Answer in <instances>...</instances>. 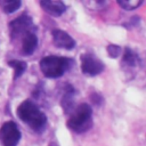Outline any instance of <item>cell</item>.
Segmentation results:
<instances>
[{
	"instance_id": "cell-1",
	"label": "cell",
	"mask_w": 146,
	"mask_h": 146,
	"mask_svg": "<svg viewBox=\"0 0 146 146\" xmlns=\"http://www.w3.org/2000/svg\"><path fill=\"white\" fill-rule=\"evenodd\" d=\"M17 116L35 132H42L47 125L46 114L30 99L22 102L17 107Z\"/></svg>"
},
{
	"instance_id": "cell-2",
	"label": "cell",
	"mask_w": 146,
	"mask_h": 146,
	"mask_svg": "<svg viewBox=\"0 0 146 146\" xmlns=\"http://www.w3.org/2000/svg\"><path fill=\"white\" fill-rule=\"evenodd\" d=\"M74 63L73 59L59 56H46L40 60V70L46 78L57 79L64 75Z\"/></svg>"
},
{
	"instance_id": "cell-3",
	"label": "cell",
	"mask_w": 146,
	"mask_h": 146,
	"mask_svg": "<svg viewBox=\"0 0 146 146\" xmlns=\"http://www.w3.org/2000/svg\"><path fill=\"white\" fill-rule=\"evenodd\" d=\"M68 129L76 133H83L88 131L92 125V110L91 107L82 103L72 111L70 119L66 122Z\"/></svg>"
},
{
	"instance_id": "cell-4",
	"label": "cell",
	"mask_w": 146,
	"mask_h": 146,
	"mask_svg": "<svg viewBox=\"0 0 146 146\" xmlns=\"http://www.w3.org/2000/svg\"><path fill=\"white\" fill-rule=\"evenodd\" d=\"M35 30L36 27L34 26L32 18L26 14L21 15L9 23V32L13 41L18 39L22 40L29 33H35Z\"/></svg>"
},
{
	"instance_id": "cell-5",
	"label": "cell",
	"mask_w": 146,
	"mask_h": 146,
	"mask_svg": "<svg viewBox=\"0 0 146 146\" xmlns=\"http://www.w3.org/2000/svg\"><path fill=\"white\" fill-rule=\"evenodd\" d=\"M21 131L13 121H7L0 128V143L2 146H17L21 140Z\"/></svg>"
},
{
	"instance_id": "cell-6",
	"label": "cell",
	"mask_w": 146,
	"mask_h": 146,
	"mask_svg": "<svg viewBox=\"0 0 146 146\" xmlns=\"http://www.w3.org/2000/svg\"><path fill=\"white\" fill-rule=\"evenodd\" d=\"M81 60V71L88 76H95L102 73L105 68L104 63L97 58L94 54H82L80 57Z\"/></svg>"
},
{
	"instance_id": "cell-7",
	"label": "cell",
	"mask_w": 146,
	"mask_h": 146,
	"mask_svg": "<svg viewBox=\"0 0 146 146\" xmlns=\"http://www.w3.org/2000/svg\"><path fill=\"white\" fill-rule=\"evenodd\" d=\"M51 34H52V41L56 47L65 50H72L75 48V41L67 32L63 30H54Z\"/></svg>"
},
{
	"instance_id": "cell-8",
	"label": "cell",
	"mask_w": 146,
	"mask_h": 146,
	"mask_svg": "<svg viewBox=\"0 0 146 146\" xmlns=\"http://www.w3.org/2000/svg\"><path fill=\"white\" fill-rule=\"evenodd\" d=\"M40 6L46 13L55 17L60 16L66 10V5L58 0H41Z\"/></svg>"
},
{
	"instance_id": "cell-9",
	"label": "cell",
	"mask_w": 146,
	"mask_h": 146,
	"mask_svg": "<svg viewBox=\"0 0 146 146\" xmlns=\"http://www.w3.org/2000/svg\"><path fill=\"white\" fill-rule=\"evenodd\" d=\"M21 41H22V52L25 56L32 55L38 47V36L35 33L26 34Z\"/></svg>"
},
{
	"instance_id": "cell-10",
	"label": "cell",
	"mask_w": 146,
	"mask_h": 146,
	"mask_svg": "<svg viewBox=\"0 0 146 146\" xmlns=\"http://www.w3.org/2000/svg\"><path fill=\"white\" fill-rule=\"evenodd\" d=\"M73 94H74V89L70 88L68 90H66V92L64 94V96L62 98V107H63V111L65 114H68L73 111V107H74Z\"/></svg>"
},
{
	"instance_id": "cell-11",
	"label": "cell",
	"mask_w": 146,
	"mask_h": 146,
	"mask_svg": "<svg viewBox=\"0 0 146 146\" xmlns=\"http://www.w3.org/2000/svg\"><path fill=\"white\" fill-rule=\"evenodd\" d=\"M122 63L127 66H137L140 60H139V57L136 52H133L130 48H125L124 49V54H123V59H122Z\"/></svg>"
},
{
	"instance_id": "cell-12",
	"label": "cell",
	"mask_w": 146,
	"mask_h": 146,
	"mask_svg": "<svg viewBox=\"0 0 146 146\" xmlns=\"http://www.w3.org/2000/svg\"><path fill=\"white\" fill-rule=\"evenodd\" d=\"M22 2L19 0H0V7L6 14H11L21 7Z\"/></svg>"
},
{
	"instance_id": "cell-13",
	"label": "cell",
	"mask_w": 146,
	"mask_h": 146,
	"mask_svg": "<svg viewBox=\"0 0 146 146\" xmlns=\"http://www.w3.org/2000/svg\"><path fill=\"white\" fill-rule=\"evenodd\" d=\"M8 65L14 68V80H16L17 78H19L25 72V70L27 67V64L25 62H23V60H16V59L9 60L8 62Z\"/></svg>"
},
{
	"instance_id": "cell-14",
	"label": "cell",
	"mask_w": 146,
	"mask_h": 146,
	"mask_svg": "<svg viewBox=\"0 0 146 146\" xmlns=\"http://www.w3.org/2000/svg\"><path fill=\"white\" fill-rule=\"evenodd\" d=\"M143 0H117V5L121 6L125 10L137 9L140 5H143Z\"/></svg>"
},
{
	"instance_id": "cell-15",
	"label": "cell",
	"mask_w": 146,
	"mask_h": 146,
	"mask_svg": "<svg viewBox=\"0 0 146 146\" xmlns=\"http://www.w3.org/2000/svg\"><path fill=\"white\" fill-rule=\"evenodd\" d=\"M120 51H121V48H120V46H117V44H113V43H111V44L107 46V52H108V56L112 57V58H116V57L120 55Z\"/></svg>"
},
{
	"instance_id": "cell-16",
	"label": "cell",
	"mask_w": 146,
	"mask_h": 146,
	"mask_svg": "<svg viewBox=\"0 0 146 146\" xmlns=\"http://www.w3.org/2000/svg\"><path fill=\"white\" fill-rule=\"evenodd\" d=\"M49 146H58V144H57L56 141H51V143L49 144Z\"/></svg>"
}]
</instances>
